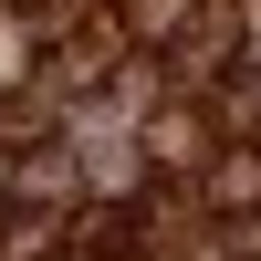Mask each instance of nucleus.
<instances>
[{"instance_id":"obj_5","label":"nucleus","mask_w":261,"mask_h":261,"mask_svg":"<svg viewBox=\"0 0 261 261\" xmlns=\"http://www.w3.org/2000/svg\"><path fill=\"white\" fill-rule=\"evenodd\" d=\"M105 261H136V251H125V241H115V251H105Z\"/></svg>"},{"instance_id":"obj_3","label":"nucleus","mask_w":261,"mask_h":261,"mask_svg":"<svg viewBox=\"0 0 261 261\" xmlns=\"http://www.w3.org/2000/svg\"><path fill=\"white\" fill-rule=\"evenodd\" d=\"M188 11H199V0H115V32H125V42H167Z\"/></svg>"},{"instance_id":"obj_6","label":"nucleus","mask_w":261,"mask_h":261,"mask_svg":"<svg viewBox=\"0 0 261 261\" xmlns=\"http://www.w3.org/2000/svg\"><path fill=\"white\" fill-rule=\"evenodd\" d=\"M32 261H53V251H32Z\"/></svg>"},{"instance_id":"obj_2","label":"nucleus","mask_w":261,"mask_h":261,"mask_svg":"<svg viewBox=\"0 0 261 261\" xmlns=\"http://www.w3.org/2000/svg\"><path fill=\"white\" fill-rule=\"evenodd\" d=\"M42 136H53V84H32V94L11 84V105H0V146L21 157V146H42Z\"/></svg>"},{"instance_id":"obj_4","label":"nucleus","mask_w":261,"mask_h":261,"mask_svg":"<svg viewBox=\"0 0 261 261\" xmlns=\"http://www.w3.org/2000/svg\"><path fill=\"white\" fill-rule=\"evenodd\" d=\"M146 146H157V167H199L209 125H199V115H157V125H146Z\"/></svg>"},{"instance_id":"obj_1","label":"nucleus","mask_w":261,"mask_h":261,"mask_svg":"<svg viewBox=\"0 0 261 261\" xmlns=\"http://www.w3.org/2000/svg\"><path fill=\"white\" fill-rule=\"evenodd\" d=\"M199 199L220 209V220H251V209H261V146H230V157L199 178Z\"/></svg>"}]
</instances>
